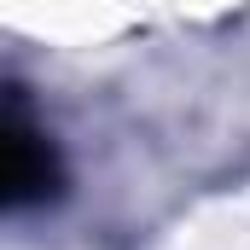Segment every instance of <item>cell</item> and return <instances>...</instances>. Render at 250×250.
<instances>
[{"label":"cell","mask_w":250,"mask_h":250,"mask_svg":"<svg viewBox=\"0 0 250 250\" xmlns=\"http://www.w3.org/2000/svg\"><path fill=\"white\" fill-rule=\"evenodd\" d=\"M53 187H59L53 140L29 123L18 105L0 99V215H18V209L47 204Z\"/></svg>","instance_id":"cell-1"}]
</instances>
